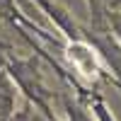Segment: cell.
<instances>
[{"label":"cell","instance_id":"1","mask_svg":"<svg viewBox=\"0 0 121 121\" xmlns=\"http://www.w3.org/2000/svg\"><path fill=\"white\" fill-rule=\"evenodd\" d=\"M65 53H68V60L78 68V73L82 75L85 80H95L97 78V73H99V60H97V53L87 44H70Z\"/></svg>","mask_w":121,"mask_h":121}]
</instances>
